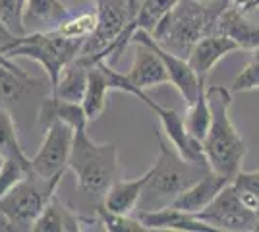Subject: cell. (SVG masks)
<instances>
[{"mask_svg":"<svg viewBox=\"0 0 259 232\" xmlns=\"http://www.w3.org/2000/svg\"><path fill=\"white\" fill-rule=\"evenodd\" d=\"M207 101L211 109V124L201 147L205 153L209 168L232 182L242 170V163L248 155V145L238 133L232 122V91L223 85L207 89Z\"/></svg>","mask_w":259,"mask_h":232,"instance_id":"obj_1","label":"cell"},{"mask_svg":"<svg viewBox=\"0 0 259 232\" xmlns=\"http://www.w3.org/2000/svg\"><path fill=\"white\" fill-rule=\"evenodd\" d=\"M155 140L159 145V155L155 165L149 168V178L141 190L138 211L168 207L192 182L211 170L209 166L188 163L174 147L162 140L159 132L155 133Z\"/></svg>","mask_w":259,"mask_h":232,"instance_id":"obj_2","label":"cell"},{"mask_svg":"<svg viewBox=\"0 0 259 232\" xmlns=\"http://www.w3.org/2000/svg\"><path fill=\"white\" fill-rule=\"evenodd\" d=\"M227 8L228 6H221V4H201L194 0H180L159 22L151 35L166 51L188 58V53L201 37L217 31L219 16Z\"/></svg>","mask_w":259,"mask_h":232,"instance_id":"obj_3","label":"cell"},{"mask_svg":"<svg viewBox=\"0 0 259 232\" xmlns=\"http://www.w3.org/2000/svg\"><path fill=\"white\" fill-rule=\"evenodd\" d=\"M68 170L76 174V188L81 196L103 198L118 170V147L114 142H93L87 128L76 130Z\"/></svg>","mask_w":259,"mask_h":232,"instance_id":"obj_4","label":"cell"},{"mask_svg":"<svg viewBox=\"0 0 259 232\" xmlns=\"http://www.w3.org/2000/svg\"><path fill=\"white\" fill-rule=\"evenodd\" d=\"M83 47V39H68L56 29L53 31H37L16 37L10 44H6L0 53L8 58H31L41 64L45 74L51 81V91L56 87L60 72L68 62H72Z\"/></svg>","mask_w":259,"mask_h":232,"instance_id":"obj_5","label":"cell"},{"mask_svg":"<svg viewBox=\"0 0 259 232\" xmlns=\"http://www.w3.org/2000/svg\"><path fill=\"white\" fill-rule=\"evenodd\" d=\"M41 178L27 174L20 182H16L6 196L0 199V215L6 221V230L14 232H27L31 230L35 219L41 215L47 201L53 194H56V188L53 186H39Z\"/></svg>","mask_w":259,"mask_h":232,"instance_id":"obj_6","label":"cell"},{"mask_svg":"<svg viewBox=\"0 0 259 232\" xmlns=\"http://www.w3.org/2000/svg\"><path fill=\"white\" fill-rule=\"evenodd\" d=\"M74 144V128L64 122L56 120L45 128L43 144L39 151L31 157L33 176L49 182L53 188H58L60 180L68 170V161Z\"/></svg>","mask_w":259,"mask_h":232,"instance_id":"obj_7","label":"cell"},{"mask_svg":"<svg viewBox=\"0 0 259 232\" xmlns=\"http://www.w3.org/2000/svg\"><path fill=\"white\" fill-rule=\"evenodd\" d=\"M199 221L207 222L217 232H251L259 230V215L248 207L232 184H227L217 194V198L203 211L195 215Z\"/></svg>","mask_w":259,"mask_h":232,"instance_id":"obj_8","label":"cell"},{"mask_svg":"<svg viewBox=\"0 0 259 232\" xmlns=\"http://www.w3.org/2000/svg\"><path fill=\"white\" fill-rule=\"evenodd\" d=\"M97 4V27L91 37L83 41L79 51L81 58L95 64L97 60L105 58L108 47L114 43L130 23V8L128 0H95Z\"/></svg>","mask_w":259,"mask_h":232,"instance_id":"obj_9","label":"cell"},{"mask_svg":"<svg viewBox=\"0 0 259 232\" xmlns=\"http://www.w3.org/2000/svg\"><path fill=\"white\" fill-rule=\"evenodd\" d=\"M132 43L147 44V47H151L153 51L161 56L162 64L166 68V74H168V79H170V83H172L174 87L178 89V93L182 95L186 107L192 105V103L197 99L199 91L205 87V77L197 76L194 70H192V66L188 64L186 58L174 55L170 51H166L162 44H159L155 41V37H153L149 31H143V29L134 31L130 44Z\"/></svg>","mask_w":259,"mask_h":232,"instance_id":"obj_10","label":"cell"},{"mask_svg":"<svg viewBox=\"0 0 259 232\" xmlns=\"http://www.w3.org/2000/svg\"><path fill=\"white\" fill-rule=\"evenodd\" d=\"M178 2H180V0H141L136 16L130 20V23L124 27V31L120 33L118 39L108 47V51L105 53V60L116 62L120 58V55L124 53V49H126L130 44V41H132L134 31L143 29V31L153 33V29L159 25V22H161L168 12L172 10Z\"/></svg>","mask_w":259,"mask_h":232,"instance_id":"obj_11","label":"cell"},{"mask_svg":"<svg viewBox=\"0 0 259 232\" xmlns=\"http://www.w3.org/2000/svg\"><path fill=\"white\" fill-rule=\"evenodd\" d=\"M234 51H240V49L230 37L219 33V31H213V33L201 37L192 47V51L188 53L186 60H188V64L192 66V70L197 76L207 77L225 56L234 53Z\"/></svg>","mask_w":259,"mask_h":232,"instance_id":"obj_12","label":"cell"},{"mask_svg":"<svg viewBox=\"0 0 259 232\" xmlns=\"http://www.w3.org/2000/svg\"><path fill=\"white\" fill-rule=\"evenodd\" d=\"M132 44H136V55H134L132 68L124 74L130 83L134 87L141 89V91H147V89L157 87V85L170 83L161 56L157 55L151 47H147V44L143 43H132Z\"/></svg>","mask_w":259,"mask_h":232,"instance_id":"obj_13","label":"cell"},{"mask_svg":"<svg viewBox=\"0 0 259 232\" xmlns=\"http://www.w3.org/2000/svg\"><path fill=\"white\" fill-rule=\"evenodd\" d=\"M227 184H230V182L225 176L217 174L213 170H207L205 174H201L195 182H192L178 198L174 199L170 207L190 213V215H197L217 198V194Z\"/></svg>","mask_w":259,"mask_h":232,"instance_id":"obj_14","label":"cell"},{"mask_svg":"<svg viewBox=\"0 0 259 232\" xmlns=\"http://www.w3.org/2000/svg\"><path fill=\"white\" fill-rule=\"evenodd\" d=\"M140 222L147 230H172V232H217L207 222L199 221L195 215L184 213L174 207L140 211Z\"/></svg>","mask_w":259,"mask_h":232,"instance_id":"obj_15","label":"cell"},{"mask_svg":"<svg viewBox=\"0 0 259 232\" xmlns=\"http://www.w3.org/2000/svg\"><path fill=\"white\" fill-rule=\"evenodd\" d=\"M68 16H70V10L60 0H25L22 8L25 33L53 31Z\"/></svg>","mask_w":259,"mask_h":232,"instance_id":"obj_16","label":"cell"},{"mask_svg":"<svg viewBox=\"0 0 259 232\" xmlns=\"http://www.w3.org/2000/svg\"><path fill=\"white\" fill-rule=\"evenodd\" d=\"M217 31L230 37L238 44L240 51H255L259 49V25L249 22L244 12H240L230 4L227 10L219 16Z\"/></svg>","mask_w":259,"mask_h":232,"instance_id":"obj_17","label":"cell"},{"mask_svg":"<svg viewBox=\"0 0 259 232\" xmlns=\"http://www.w3.org/2000/svg\"><path fill=\"white\" fill-rule=\"evenodd\" d=\"M107 62L108 60H97L95 64L89 68V76H87V87L81 99V107L85 111V116L89 124L99 120L103 116V112L107 111V97L112 91L108 83L107 74Z\"/></svg>","mask_w":259,"mask_h":232,"instance_id":"obj_18","label":"cell"},{"mask_svg":"<svg viewBox=\"0 0 259 232\" xmlns=\"http://www.w3.org/2000/svg\"><path fill=\"white\" fill-rule=\"evenodd\" d=\"M149 178V170L145 174L132 180H112V184L107 188L103 196V205L108 211L122 213V215H132L138 209V201H140L141 190L145 186Z\"/></svg>","mask_w":259,"mask_h":232,"instance_id":"obj_19","label":"cell"},{"mask_svg":"<svg viewBox=\"0 0 259 232\" xmlns=\"http://www.w3.org/2000/svg\"><path fill=\"white\" fill-rule=\"evenodd\" d=\"M83 219L76 215L72 209H68L56 194L51 196L43 207L41 215L35 219L31 230L33 232H68V230H81Z\"/></svg>","mask_w":259,"mask_h":232,"instance_id":"obj_20","label":"cell"},{"mask_svg":"<svg viewBox=\"0 0 259 232\" xmlns=\"http://www.w3.org/2000/svg\"><path fill=\"white\" fill-rule=\"evenodd\" d=\"M56 120L72 126L74 132L89 126V120H87L85 111H83L81 103L62 101V99H58V97H54V95H51L49 99H45L43 103H41L37 122H39V126L45 130L49 124H53V122H56Z\"/></svg>","mask_w":259,"mask_h":232,"instance_id":"obj_21","label":"cell"},{"mask_svg":"<svg viewBox=\"0 0 259 232\" xmlns=\"http://www.w3.org/2000/svg\"><path fill=\"white\" fill-rule=\"evenodd\" d=\"M89 68H91V62H87L81 56H76L72 62H68L64 70L60 72L56 87L53 89L54 97L62 101H72V103H81L87 87Z\"/></svg>","mask_w":259,"mask_h":232,"instance_id":"obj_22","label":"cell"},{"mask_svg":"<svg viewBox=\"0 0 259 232\" xmlns=\"http://www.w3.org/2000/svg\"><path fill=\"white\" fill-rule=\"evenodd\" d=\"M39 79L29 77L22 68L12 64L10 58L0 62V107L22 99L29 83H35Z\"/></svg>","mask_w":259,"mask_h":232,"instance_id":"obj_23","label":"cell"},{"mask_svg":"<svg viewBox=\"0 0 259 232\" xmlns=\"http://www.w3.org/2000/svg\"><path fill=\"white\" fill-rule=\"evenodd\" d=\"M0 155L6 161H18L31 168V157H27L22 149L14 118L10 112L6 111V107H0Z\"/></svg>","mask_w":259,"mask_h":232,"instance_id":"obj_24","label":"cell"},{"mask_svg":"<svg viewBox=\"0 0 259 232\" xmlns=\"http://www.w3.org/2000/svg\"><path fill=\"white\" fill-rule=\"evenodd\" d=\"M209 124H211V109H209V101H207V91L203 87L199 91L197 99L192 105H188L186 116H184V126L194 140L201 142L209 130Z\"/></svg>","mask_w":259,"mask_h":232,"instance_id":"obj_25","label":"cell"},{"mask_svg":"<svg viewBox=\"0 0 259 232\" xmlns=\"http://www.w3.org/2000/svg\"><path fill=\"white\" fill-rule=\"evenodd\" d=\"M97 27V14L95 12H83L77 16H68L64 22L56 27V31L68 39H83L91 37Z\"/></svg>","mask_w":259,"mask_h":232,"instance_id":"obj_26","label":"cell"},{"mask_svg":"<svg viewBox=\"0 0 259 232\" xmlns=\"http://www.w3.org/2000/svg\"><path fill=\"white\" fill-rule=\"evenodd\" d=\"M97 219L103 224V228L108 232H145L147 228L140 222V219H134L130 215L108 211L103 203L97 205Z\"/></svg>","mask_w":259,"mask_h":232,"instance_id":"obj_27","label":"cell"},{"mask_svg":"<svg viewBox=\"0 0 259 232\" xmlns=\"http://www.w3.org/2000/svg\"><path fill=\"white\" fill-rule=\"evenodd\" d=\"M234 190L238 192L240 199L251 207V209H259V168L257 170H240L234 180L230 182Z\"/></svg>","mask_w":259,"mask_h":232,"instance_id":"obj_28","label":"cell"},{"mask_svg":"<svg viewBox=\"0 0 259 232\" xmlns=\"http://www.w3.org/2000/svg\"><path fill=\"white\" fill-rule=\"evenodd\" d=\"M259 89V49L251 51L249 60L244 64V68L238 72V76L232 79L230 91L234 93H246Z\"/></svg>","mask_w":259,"mask_h":232,"instance_id":"obj_29","label":"cell"},{"mask_svg":"<svg viewBox=\"0 0 259 232\" xmlns=\"http://www.w3.org/2000/svg\"><path fill=\"white\" fill-rule=\"evenodd\" d=\"M22 2L20 0H0V20L16 37L25 35L22 22Z\"/></svg>","mask_w":259,"mask_h":232,"instance_id":"obj_30","label":"cell"},{"mask_svg":"<svg viewBox=\"0 0 259 232\" xmlns=\"http://www.w3.org/2000/svg\"><path fill=\"white\" fill-rule=\"evenodd\" d=\"M27 174H33L31 168L27 165H22L18 161H6L2 170H0V199L6 196V192L16 184L20 182L23 176Z\"/></svg>","mask_w":259,"mask_h":232,"instance_id":"obj_31","label":"cell"},{"mask_svg":"<svg viewBox=\"0 0 259 232\" xmlns=\"http://www.w3.org/2000/svg\"><path fill=\"white\" fill-rule=\"evenodd\" d=\"M14 39H16V35L12 33L10 29H8V27L2 23V20H0V51H2L6 44H10Z\"/></svg>","mask_w":259,"mask_h":232,"instance_id":"obj_32","label":"cell"},{"mask_svg":"<svg viewBox=\"0 0 259 232\" xmlns=\"http://www.w3.org/2000/svg\"><path fill=\"white\" fill-rule=\"evenodd\" d=\"M141 0H128V8H130V20L136 16V12H138V8H140Z\"/></svg>","mask_w":259,"mask_h":232,"instance_id":"obj_33","label":"cell"},{"mask_svg":"<svg viewBox=\"0 0 259 232\" xmlns=\"http://www.w3.org/2000/svg\"><path fill=\"white\" fill-rule=\"evenodd\" d=\"M194 2H201V4H221V6H230L232 0H194Z\"/></svg>","mask_w":259,"mask_h":232,"instance_id":"obj_34","label":"cell"},{"mask_svg":"<svg viewBox=\"0 0 259 232\" xmlns=\"http://www.w3.org/2000/svg\"><path fill=\"white\" fill-rule=\"evenodd\" d=\"M249 2H251V0H232V4H234V6H236L238 10H246V8H248L249 6Z\"/></svg>","mask_w":259,"mask_h":232,"instance_id":"obj_35","label":"cell"},{"mask_svg":"<svg viewBox=\"0 0 259 232\" xmlns=\"http://www.w3.org/2000/svg\"><path fill=\"white\" fill-rule=\"evenodd\" d=\"M4 163H6V159H4L2 155H0V170H2V166H4Z\"/></svg>","mask_w":259,"mask_h":232,"instance_id":"obj_36","label":"cell"},{"mask_svg":"<svg viewBox=\"0 0 259 232\" xmlns=\"http://www.w3.org/2000/svg\"><path fill=\"white\" fill-rule=\"evenodd\" d=\"M20 2H22V6H23V2H25V0H20Z\"/></svg>","mask_w":259,"mask_h":232,"instance_id":"obj_37","label":"cell"},{"mask_svg":"<svg viewBox=\"0 0 259 232\" xmlns=\"http://www.w3.org/2000/svg\"><path fill=\"white\" fill-rule=\"evenodd\" d=\"M257 215H259V209H257Z\"/></svg>","mask_w":259,"mask_h":232,"instance_id":"obj_38","label":"cell"}]
</instances>
